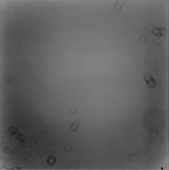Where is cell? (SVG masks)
Instances as JSON below:
<instances>
[{
    "instance_id": "2",
    "label": "cell",
    "mask_w": 169,
    "mask_h": 170,
    "mask_svg": "<svg viewBox=\"0 0 169 170\" xmlns=\"http://www.w3.org/2000/svg\"><path fill=\"white\" fill-rule=\"evenodd\" d=\"M152 32L155 36H163L166 34V29L164 28H155Z\"/></svg>"
},
{
    "instance_id": "1",
    "label": "cell",
    "mask_w": 169,
    "mask_h": 170,
    "mask_svg": "<svg viewBox=\"0 0 169 170\" xmlns=\"http://www.w3.org/2000/svg\"><path fill=\"white\" fill-rule=\"evenodd\" d=\"M144 78L148 88L152 89L156 86V81L150 73H146Z\"/></svg>"
}]
</instances>
